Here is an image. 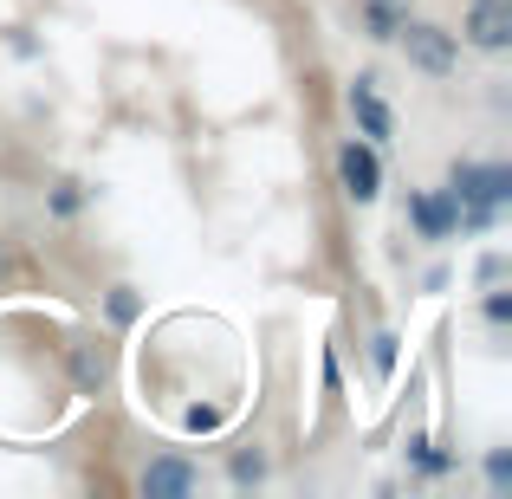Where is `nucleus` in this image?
<instances>
[{
	"label": "nucleus",
	"mask_w": 512,
	"mask_h": 499,
	"mask_svg": "<svg viewBox=\"0 0 512 499\" xmlns=\"http://www.w3.org/2000/svg\"><path fill=\"white\" fill-rule=\"evenodd\" d=\"M448 195H454V208H461V227H493L500 208L512 201V169L506 163H454Z\"/></svg>",
	"instance_id": "f257e3e1"
},
{
	"label": "nucleus",
	"mask_w": 512,
	"mask_h": 499,
	"mask_svg": "<svg viewBox=\"0 0 512 499\" xmlns=\"http://www.w3.org/2000/svg\"><path fill=\"white\" fill-rule=\"evenodd\" d=\"M396 46H402V59H409V72H422V78H454V65H461V33L441 26V20H415L409 13Z\"/></svg>",
	"instance_id": "f03ea898"
},
{
	"label": "nucleus",
	"mask_w": 512,
	"mask_h": 499,
	"mask_svg": "<svg viewBox=\"0 0 512 499\" xmlns=\"http://www.w3.org/2000/svg\"><path fill=\"white\" fill-rule=\"evenodd\" d=\"M338 182H344V195L357 201V208H370V201L383 195V156H376V143H363V137L344 143L338 150Z\"/></svg>",
	"instance_id": "7ed1b4c3"
},
{
	"label": "nucleus",
	"mask_w": 512,
	"mask_h": 499,
	"mask_svg": "<svg viewBox=\"0 0 512 499\" xmlns=\"http://www.w3.org/2000/svg\"><path fill=\"white\" fill-rule=\"evenodd\" d=\"M409 221H415V234H422L428 247H441V240L461 234V208H454L448 188H409Z\"/></svg>",
	"instance_id": "20e7f679"
},
{
	"label": "nucleus",
	"mask_w": 512,
	"mask_h": 499,
	"mask_svg": "<svg viewBox=\"0 0 512 499\" xmlns=\"http://www.w3.org/2000/svg\"><path fill=\"white\" fill-rule=\"evenodd\" d=\"M344 104H350V117H357V137H363V143H376V150H383V143L396 137V111H389V104L376 98V78H370V72L350 78Z\"/></svg>",
	"instance_id": "39448f33"
},
{
	"label": "nucleus",
	"mask_w": 512,
	"mask_h": 499,
	"mask_svg": "<svg viewBox=\"0 0 512 499\" xmlns=\"http://www.w3.org/2000/svg\"><path fill=\"white\" fill-rule=\"evenodd\" d=\"M461 46L474 52H506L512 46V0H474L461 20Z\"/></svg>",
	"instance_id": "423d86ee"
},
{
	"label": "nucleus",
	"mask_w": 512,
	"mask_h": 499,
	"mask_svg": "<svg viewBox=\"0 0 512 499\" xmlns=\"http://www.w3.org/2000/svg\"><path fill=\"white\" fill-rule=\"evenodd\" d=\"M409 13H415V0H357L363 39H376V46H396V33H402Z\"/></svg>",
	"instance_id": "0eeeda50"
},
{
	"label": "nucleus",
	"mask_w": 512,
	"mask_h": 499,
	"mask_svg": "<svg viewBox=\"0 0 512 499\" xmlns=\"http://www.w3.org/2000/svg\"><path fill=\"white\" fill-rule=\"evenodd\" d=\"M195 487H201V467L182 461V454H156L143 467V493H195Z\"/></svg>",
	"instance_id": "6e6552de"
},
{
	"label": "nucleus",
	"mask_w": 512,
	"mask_h": 499,
	"mask_svg": "<svg viewBox=\"0 0 512 499\" xmlns=\"http://www.w3.org/2000/svg\"><path fill=\"white\" fill-rule=\"evenodd\" d=\"M46 208H52V221H78V214H85V182H72V175H65V182H52Z\"/></svg>",
	"instance_id": "1a4fd4ad"
},
{
	"label": "nucleus",
	"mask_w": 512,
	"mask_h": 499,
	"mask_svg": "<svg viewBox=\"0 0 512 499\" xmlns=\"http://www.w3.org/2000/svg\"><path fill=\"white\" fill-rule=\"evenodd\" d=\"M370 363H376V376L389 383V370H396V331H376L370 337Z\"/></svg>",
	"instance_id": "9d476101"
},
{
	"label": "nucleus",
	"mask_w": 512,
	"mask_h": 499,
	"mask_svg": "<svg viewBox=\"0 0 512 499\" xmlns=\"http://www.w3.org/2000/svg\"><path fill=\"white\" fill-rule=\"evenodd\" d=\"M480 312H487V325H506V318H512V292L487 286V299H480Z\"/></svg>",
	"instance_id": "9b49d317"
},
{
	"label": "nucleus",
	"mask_w": 512,
	"mask_h": 499,
	"mask_svg": "<svg viewBox=\"0 0 512 499\" xmlns=\"http://www.w3.org/2000/svg\"><path fill=\"white\" fill-rule=\"evenodd\" d=\"M111 318H117V325L137 318V286H111Z\"/></svg>",
	"instance_id": "f8f14e48"
},
{
	"label": "nucleus",
	"mask_w": 512,
	"mask_h": 499,
	"mask_svg": "<svg viewBox=\"0 0 512 499\" xmlns=\"http://www.w3.org/2000/svg\"><path fill=\"white\" fill-rule=\"evenodd\" d=\"M234 480H266V454H234Z\"/></svg>",
	"instance_id": "ddd939ff"
},
{
	"label": "nucleus",
	"mask_w": 512,
	"mask_h": 499,
	"mask_svg": "<svg viewBox=\"0 0 512 499\" xmlns=\"http://www.w3.org/2000/svg\"><path fill=\"white\" fill-rule=\"evenodd\" d=\"M78 383H104V357H91V350H78Z\"/></svg>",
	"instance_id": "4468645a"
},
{
	"label": "nucleus",
	"mask_w": 512,
	"mask_h": 499,
	"mask_svg": "<svg viewBox=\"0 0 512 499\" xmlns=\"http://www.w3.org/2000/svg\"><path fill=\"white\" fill-rule=\"evenodd\" d=\"M500 279H506V260H500V253H487V260H480V286H500Z\"/></svg>",
	"instance_id": "2eb2a0df"
},
{
	"label": "nucleus",
	"mask_w": 512,
	"mask_h": 499,
	"mask_svg": "<svg viewBox=\"0 0 512 499\" xmlns=\"http://www.w3.org/2000/svg\"><path fill=\"white\" fill-rule=\"evenodd\" d=\"M487 474H493V487H506V480H512V461H506V454H493V461H487Z\"/></svg>",
	"instance_id": "dca6fc26"
},
{
	"label": "nucleus",
	"mask_w": 512,
	"mask_h": 499,
	"mask_svg": "<svg viewBox=\"0 0 512 499\" xmlns=\"http://www.w3.org/2000/svg\"><path fill=\"white\" fill-rule=\"evenodd\" d=\"M0 273H7V253H0Z\"/></svg>",
	"instance_id": "f3484780"
}]
</instances>
